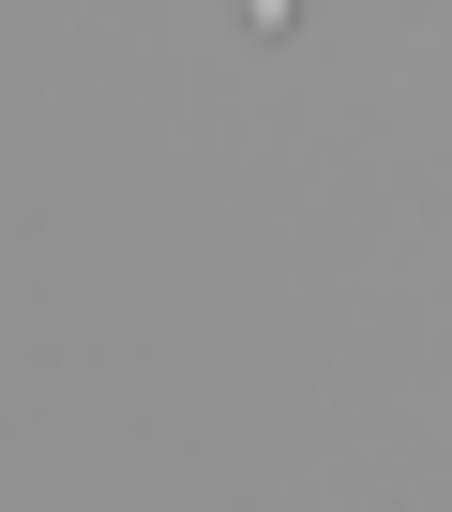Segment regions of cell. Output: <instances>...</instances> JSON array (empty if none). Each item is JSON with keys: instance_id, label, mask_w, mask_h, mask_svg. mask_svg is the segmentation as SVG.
Instances as JSON below:
<instances>
[{"instance_id": "obj_1", "label": "cell", "mask_w": 452, "mask_h": 512, "mask_svg": "<svg viewBox=\"0 0 452 512\" xmlns=\"http://www.w3.org/2000/svg\"><path fill=\"white\" fill-rule=\"evenodd\" d=\"M242 31H257V46H272V31H302V0H242Z\"/></svg>"}]
</instances>
